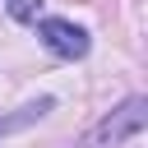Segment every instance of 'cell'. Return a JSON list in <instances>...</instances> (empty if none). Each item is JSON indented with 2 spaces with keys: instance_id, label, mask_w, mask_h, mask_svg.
Returning <instances> with one entry per match:
<instances>
[{
  "instance_id": "cell-1",
  "label": "cell",
  "mask_w": 148,
  "mask_h": 148,
  "mask_svg": "<svg viewBox=\"0 0 148 148\" xmlns=\"http://www.w3.org/2000/svg\"><path fill=\"white\" fill-rule=\"evenodd\" d=\"M37 37H42L56 56H65V60L88 56V32H83L79 23H69V18H42V23H37Z\"/></svg>"
},
{
  "instance_id": "cell-3",
  "label": "cell",
  "mask_w": 148,
  "mask_h": 148,
  "mask_svg": "<svg viewBox=\"0 0 148 148\" xmlns=\"http://www.w3.org/2000/svg\"><path fill=\"white\" fill-rule=\"evenodd\" d=\"M9 14L28 23V18H37V0H9Z\"/></svg>"
},
{
  "instance_id": "cell-2",
  "label": "cell",
  "mask_w": 148,
  "mask_h": 148,
  "mask_svg": "<svg viewBox=\"0 0 148 148\" xmlns=\"http://www.w3.org/2000/svg\"><path fill=\"white\" fill-rule=\"evenodd\" d=\"M134 130H143V102H139V97H134V102H125V106H120V116H116V120H106L97 139H111V143H116V139H125V134H134Z\"/></svg>"
}]
</instances>
